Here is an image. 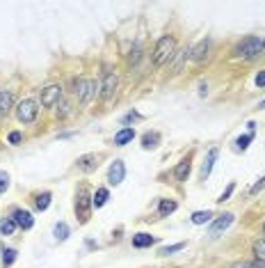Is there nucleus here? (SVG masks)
<instances>
[{
    "mask_svg": "<svg viewBox=\"0 0 265 268\" xmlns=\"http://www.w3.org/2000/svg\"><path fill=\"white\" fill-rule=\"evenodd\" d=\"M76 165H78L80 172L90 174V172H94V170L99 168V156L96 154H85V156H80V158L76 160Z\"/></svg>",
    "mask_w": 265,
    "mask_h": 268,
    "instance_id": "obj_10",
    "label": "nucleus"
},
{
    "mask_svg": "<svg viewBox=\"0 0 265 268\" xmlns=\"http://www.w3.org/2000/svg\"><path fill=\"white\" fill-rule=\"evenodd\" d=\"M12 104H14L12 92H9V90H0V117H7L9 115Z\"/></svg>",
    "mask_w": 265,
    "mask_h": 268,
    "instance_id": "obj_15",
    "label": "nucleus"
},
{
    "mask_svg": "<svg viewBox=\"0 0 265 268\" xmlns=\"http://www.w3.org/2000/svg\"><path fill=\"white\" fill-rule=\"evenodd\" d=\"M140 55H142V46H140V44H135V46H132V51L128 53V69H132V67L137 65Z\"/></svg>",
    "mask_w": 265,
    "mask_h": 268,
    "instance_id": "obj_29",
    "label": "nucleus"
},
{
    "mask_svg": "<svg viewBox=\"0 0 265 268\" xmlns=\"http://www.w3.org/2000/svg\"><path fill=\"white\" fill-rule=\"evenodd\" d=\"M132 138H135V129H132V126H126L119 133H115V145L117 147H124V145L132 142Z\"/></svg>",
    "mask_w": 265,
    "mask_h": 268,
    "instance_id": "obj_14",
    "label": "nucleus"
},
{
    "mask_svg": "<svg viewBox=\"0 0 265 268\" xmlns=\"http://www.w3.org/2000/svg\"><path fill=\"white\" fill-rule=\"evenodd\" d=\"M16 257H18V252L14 250V248H5V250H3V266L9 268L14 261H16Z\"/></svg>",
    "mask_w": 265,
    "mask_h": 268,
    "instance_id": "obj_26",
    "label": "nucleus"
},
{
    "mask_svg": "<svg viewBox=\"0 0 265 268\" xmlns=\"http://www.w3.org/2000/svg\"><path fill=\"white\" fill-rule=\"evenodd\" d=\"M12 220L16 222V227H21V230H30L34 225V218L30 211H26V209H16V211L12 213Z\"/></svg>",
    "mask_w": 265,
    "mask_h": 268,
    "instance_id": "obj_11",
    "label": "nucleus"
},
{
    "mask_svg": "<svg viewBox=\"0 0 265 268\" xmlns=\"http://www.w3.org/2000/svg\"><path fill=\"white\" fill-rule=\"evenodd\" d=\"M263 188H265V177H261L256 183H254V186H252V191H249V195H258V193L263 191Z\"/></svg>",
    "mask_w": 265,
    "mask_h": 268,
    "instance_id": "obj_36",
    "label": "nucleus"
},
{
    "mask_svg": "<svg viewBox=\"0 0 265 268\" xmlns=\"http://www.w3.org/2000/svg\"><path fill=\"white\" fill-rule=\"evenodd\" d=\"M160 145V133H144L142 135V149H156Z\"/></svg>",
    "mask_w": 265,
    "mask_h": 268,
    "instance_id": "obj_20",
    "label": "nucleus"
},
{
    "mask_svg": "<svg viewBox=\"0 0 265 268\" xmlns=\"http://www.w3.org/2000/svg\"><path fill=\"white\" fill-rule=\"evenodd\" d=\"M206 94H208V85L201 83V85H199V96H206Z\"/></svg>",
    "mask_w": 265,
    "mask_h": 268,
    "instance_id": "obj_39",
    "label": "nucleus"
},
{
    "mask_svg": "<svg viewBox=\"0 0 265 268\" xmlns=\"http://www.w3.org/2000/svg\"><path fill=\"white\" fill-rule=\"evenodd\" d=\"M256 85L258 87H265V71H261V74L256 76Z\"/></svg>",
    "mask_w": 265,
    "mask_h": 268,
    "instance_id": "obj_38",
    "label": "nucleus"
},
{
    "mask_svg": "<svg viewBox=\"0 0 265 268\" xmlns=\"http://www.w3.org/2000/svg\"><path fill=\"white\" fill-rule=\"evenodd\" d=\"M233 191H235V183H229V186H227V191H224L222 195H219V199H217V202H227V199L233 195Z\"/></svg>",
    "mask_w": 265,
    "mask_h": 268,
    "instance_id": "obj_35",
    "label": "nucleus"
},
{
    "mask_svg": "<svg viewBox=\"0 0 265 268\" xmlns=\"http://www.w3.org/2000/svg\"><path fill=\"white\" fill-rule=\"evenodd\" d=\"M14 230H16V222H14L12 218H5V220L0 222V234H5V236H12Z\"/></svg>",
    "mask_w": 265,
    "mask_h": 268,
    "instance_id": "obj_28",
    "label": "nucleus"
},
{
    "mask_svg": "<svg viewBox=\"0 0 265 268\" xmlns=\"http://www.w3.org/2000/svg\"><path fill=\"white\" fill-rule=\"evenodd\" d=\"M92 193L87 188V183H80L76 188V199H73V211H76V218L80 220V225H87L92 218Z\"/></svg>",
    "mask_w": 265,
    "mask_h": 268,
    "instance_id": "obj_1",
    "label": "nucleus"
},
{
    "mask_svg": "<svg viewBox=\"0 0 265 268\" xmlns=\"http://www.w3.org/2000/svg\"><path fill=\"white\" fill-rule=\"evenodd\" d=\"M208 48H210V42H208V39L199 42L197 46L190 48V60H192V62H204L206 57H208Z\"/></svg>",
    "mask_w": 265,
    "mask_h": 268,
    "instance_id": "obj_12",
    "label": "nucleus"
},
{
    "mask_svg": "<svg viewBox=\"0 0 265 268\" xmlns=\"http://www.w3.org/2000/svg\"><path fill=\"white\" fill-rule=\"evenodd\" d=\"M258 108H265V101H261V104H258Z\"/></svg>",
    "mask_w": 265,
    "mask_h": 268,
    "instance_id": "obj_40",
    "label": "nucleus"
},
{
    "mask_svg": "<svg viewBox=\"0 0 265 268\" xmlns=\"http://www.w3.org/2000/svg\"><path fill=\"white\" fill-rule=\"evenodd\" d=\"M156 243V236H151V234H135L132 236V248H137V250H142V248H151Z\"/></svg>",
    "mask_w": 265,
    "mask_h": 268,
    "instance_id": "obj_16",
    "label": "nucleus"
},
{
    "mask_svg": "<svg viewBox=\"0 0 265 268\" xmlns=\"http://www.w3.org/2000/svg\"><path fill=\"white\" fill-rule=\"evenodd\" d=\"M37 115H39V108L32 99H26L16 106V117L21 124H32V121L37 119Z\"/></svg>",
    "mask_w": 265,
    "mask_h": 268,
    "instance_id": "obj_6",
    "label": "nucleus"
},
{
    "mask_svg": "<svg viewBox=\"0 0 265 268\" xmlns=\"http://www.w3.org/2000/svg\"><path fill=\"white\" fill-rule=\"evenodd\" d=\"M215 160H217V149H210L208 156H206V163H204V168H201V179H208L210 177V170H213V165H215Z\"/></svg>",
    "mask_w": 265,
    "mask_h": 268,
    "instance_id": "obj_17",
    "label": "nucleus"
},
{
    "mask_svg": "<svg viewBox=\"0 0 265 268\" xmlns=\"http://www.w3.org/2000/svg\"><path fill=\"white\" fill-rule=\"evenodd\" d=\"M117 85H119V78H117L115 71H110V69H105L103 71V80H101V101H112L115 99V94H117Z\"/></svg>",
    "mask_w": 265,
    "mask_h": 268,
    "instance_id": "obj_4",
    "label": "nucleus"
},
{
    "mask_svg": "<svg viewBox=\"0 0 265 268\" xmlns=\"http://www.w3.org/2000/svg\"><path fill=\"white\" fill-rule=\"evenodd\" d=\"M252 250H254V257H256V261L265 264V238H258V241H254Z\"/></svg>",
    "mask_w": 265,
    "mask_h": 268,
    "instance_id": "obj_22",
    "label": "nucleus"
},
{
    "mask_svg": "<svg viewBox=\"0 0 265 268\" xmlns=\"http://www.w3.org/2000/svg\"><path fill=\"white\" fill-rule=\"evenodd\" d=\"M110 199V193H107V188H99L94 195H92V204H94L96 209H101V207H105V202Z\"/></svg>",
    "mask_w": 265,
    "mask_h": 268,
    "instance_id": "obj_21",
    "label": "nucleus"
},
{
    "mask_svg": "<svg viewBox=\"0 0 265 268\" xmlns=\"http://www.w3.org/2000/svg\"><path fill=\"white\" fill-rule=\"evenodd\" d=\"M263 234H265V222H263Z\"/></svg>",
    "mask_w": 265,
    "mask_h": 268,
    "instance_id": "obj_42",
    "label": "nucleus"
},
{
    "mask_svg": "<svg viewBox=\"0 0 265 268\" xmlns=\"http://www.w3.org/2000/svg\"><path fill=\"white\" fill-rule=\"evenodd\" d=\"M174 55H176V57H174V65H171V71H174V74H179V71L183 69V62L190 57V48H183V51H176Z\"/></svg>",
    "mask_w": 265,
    "mask_h": 268,
    "instance_id": "obj_19",
    "label": "nucleus"
},
{
    "mask_svg": "<svg viewBox=\"0 0 265 268\" xmlns=\"http://www.w3.org/2000/svg\"><path fill=\"white\" fill-rule=\"evenodd\" d=\"M124 179H126V165L121 158H117L115 163L110 165V170H107V183H110V186H119Z\"/></svg>",
    "mask_w": 265,
    "mask_h": 268,
    "instance_id": "obj_7",
    "label": "nucleus"
},
{
    "mask_svg": "<svg viewBox=\"0 0 265 268\" xmlns=\"http://www.w3.org/2000/svg\"><path fill=\"white\" fill-rule=\"evenodd\" d=\"M252 140H254V133H247V135H240V138L235 140V145H238V149H242V152H245V149L249 147V142H252Z\"/></svg>",
    "mask_w": 265,
    "mask_h": 268,
    "instance_id": "obj_30",
    "label": "nucleus"
},
{
    "mask_svg": "<svg viewBox=\"0 0 265 268\" xmlns=\"http://www.w3.org/2000/svg\"><path fill=\"white\" fill-rule=\"evenodd\" d=\"M176 53V39L171 35H163L156 42V48H153V65L156 67H163L165 62H169Z\"/></svg>",
    "mask_w": 265,
    "mask_h": 268,
    "instance_id": "obj_3",
    "label": "nucleus"
},
{
    "mask_svg": "<svg viewBox=\"0 0 265 268\" xmlns=\"http://www.w3.org/2000/svg\"><path fill=\"white\" fill-rule=\"evenodd\" d=\"M185 248V243H174V245H165V248H160L158 250V255L160 257H169V255H174V252H181Z\"/></svg>",
    "mask_w": 265,
    "mask_h": 268,
    "instance_id": "obj_27",
    "label": "nucleus"
},
{
    "mask_svg": "<svg viewBox=\"0 0 265 268\" xmlns=\"http://www.w3.org/2000/svg\"><path fill=\"white\" fill-rule=\"evenodd\" d=\"M137 119H142V115H140V113H135V110H130V113L126 115L124 119H121V124H124V129H126V126H128L130 121H137Z\"/></svg>",
    "mask_w": 265,
    "mask_h": 268,
    "instance_id": "obj_33",
    "label": "nucleus"
},
{
    "mask_svg": "<svg viewBox=\"0 0 265 268\" xmlns=\"http://www.w3.org/2000/svg\"><path fill=\"white\" fill-rule=\"evenodd\" d=\"M213 220V211H194L192 213V222L194 225H206V222Z\"/></svg>",
    "mask_w": 265,
    "mask_h": 268,
    "instance_id": "obj_25",
    "label": "nucleus"
},
{
    "mask_svg": "<svg viewBox=\"0 0 265 268\" xmlns=\"http://www.w3.org/2000/svg\"><path fill=\"white\" fill-rule=\"evenodd\" d=\"M69 113H71V106H69V101L60 99V104H57V115H60V117H67Z\"/></svg>",
    "mask_w": 265,
    "mask_h": 268,
    "instance_id": "obj_32",
    "label": "nucleus"
},
{
    "mask_svg": "<svg viewBox=\"0 0 265 268\" xmlns=\"http://www.w3.org/2000/svg\"><path fill=\"white\" fill-rule=\"evenodd\" d=\"M62 99V87L60 85H48L41 90V106L43 108H51V106L60 104Z\"/></svg>",
    "mask_w": 265,
    "mask_h": 268,
    "instance_id": "obj_8",
    "label": "nucleus"
},
{
    "mask_svg": "<svg viewBox=\"0 0 265 268\" xmlns=\"http://www.w3.org/2000/svg\"><path fill=\"white\" fill-rule=\"evenodd\" d=\"M233 218H235L233 213H222V216H219L217 220H215L213 225H210V230H208L210 238H217V236H219V234H222V232H227L229 227L233 225Z\"/></svg>",
    "mask_w": 265,
    "mask_h": 268,
    "instance_id": "obj_9",
    "label": "nucleus"
},
{
    "mask_svg": "<svg viewBox=\"0 0 265 268\" xmlns=\"http://www.w3.org/2000/svg\"><path fill=\"white\" fill-rule=\"evenodd\" d=\"M190 168H192V156H185V158L181 160V163L174 168V177H176V181H181V183L188 181Z\"/></svg>",
    "mask_w": 265,
    "mask_h": 268,
    "instance_id": "obj_13",
    "label": "nucleus"
},
{
    "mask_svg": "<svg viewBox=\"0 0 265 268\" xmlns=\"http://www.w3.org/2000/svg\"><path fill=\"white\" fill-rule=\"evenodd\" d=\"M53 234H55V238H57V241H67V238H69V234H71V230H69V225H67V222H57V225L53 227Z\"/></svg>",
    "mask_w": 265,
    "mask_h": 268,
    "instance_id": "obj_24",
    "label": "nucleus"
},
{
    "mask_svg": "<svg viewBox=\"0 0 265 268\" xmlns=\"http://www.w3.org/2000/svg\"><path fill=\"white\" fill-rule=\"evenodd\" d=\"M179 209V204L174 202V199H160V207H158V216L160 218H167L171 216V213Z\"/></svg>",
    "mask_w": 265,
    "mask_h": 268,
    "instance_id": "obj_18",
    "label": "nucleus"
},
{
    "mask_svg": "<svg viewBox=\"0 0 265 268\" xmlns=\"http://www.w3.org/2000/svg\"><path fill=\"white\" fill-rule=\"evenodd\" d=\"M21 140H23V135L18 133V131H12V133L7 135V142H9V145H18Z\"/></svg>",
    "mask_w": 265,
    "mask_h": 268,
    "instance_id": "obj_37",
    "label": "nucleus"
},
{
    "mask_svg": "<svg viewBox=\"0 0 265 268\" xmlns=\"http://www.w3.org/2000/svg\"><path fill=\"white\" fill-rule=\"evenodd\" d=\"M9 188V174L7 172H0V195Z\"/></svg>",
    "mask_w": 265,
    "mask_h": 268,
    "instance_id": "obj_34",
    "label": "nucleus"
},
{
    "mask_svg": "<svg viewBox=\"0 0 265 268\" xmlns=\"http://www.w3.org/2000/svg\"><path fill=\"white\" fill-rule=\"evenodd\" d=\"M265 48V39L261 37H245L242 42L238 44V46L233 48V57H242V60H254V57H258L263 53Z\"/></svg>",
    "mask_w": 265,
    "mask_h": 268,
    "instance_id": "obj_2",
    "label": "nucleus"
},
{
    "mask_svg": "<svg viewBox=\"0 0 265 268\" xmlns=\"http://www.w3.org/2000/svg\"><path fill=\"white\" fill-rule=\"evenodd\" d=\"M96 90H99V85H96V80H92V78H82V80L76 83V96L80 104H90V101L94 99Z\"/></svg>",
    "mask_w": 265,
    "mask_h": 268,
    "instance_id": "obj_5",
    "label": "nucleus"
},
{
    "mask_svg": "<svg viewBox=\"0 0 265 268\" xmlns=\"http://www.w3.org/2000/svg\"><path fill=\"white\" fill-rule=\"evenodd\" d=\"M51 199H53V195L51 193H41V195H37V202H34V207H37V211H46L48 207H51Z\"/></svg>",
    "mask_w": 265,
    "mask_h": 268,
    "instance_id": "obj_23",
    "label": "nucleus"
},
{
    "mask_svg": "<svg viewBox=\"0 0 265 268\" xmlns=\"http://www.w3.org/2000/svg\"><path fill=\"white\" fill-rule=\"evenodd\" d=\"M0 255H3V245H0Z\"/></svg>",
    "mask_w": 265,
    "mask_h": 268,
    "instance_id": "obj_41",
    "label": "nucleus"
},
{
    "mask_svg": "<svg viewBox=\"0 0 265 268\" xmlns=\"http://www.w3.org/2000/svg\"><path fill=\"white\" fill-rule=\"evenodd\" d=\"M231 268H265V264H261V261H235Z\"/></svg>",
    "mask_w": 265,
    "mask_h": 268,
    "instance_id": "obj_31",
    "label": "nucleus"
}]
</instances>
